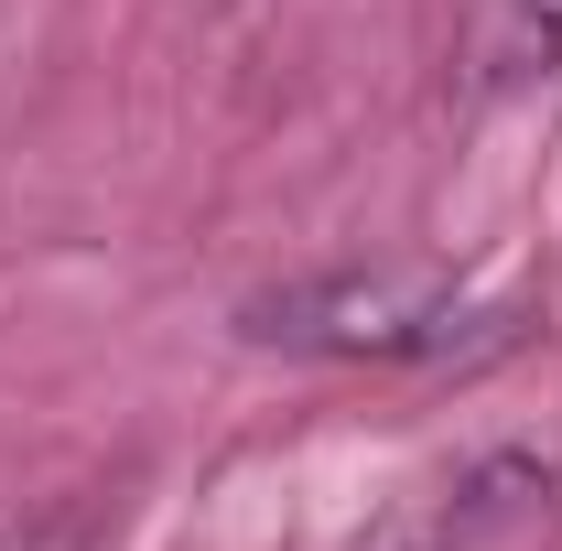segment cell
<instances>
[{"mask_svg": "<svg viewBox=\"0 0 562 551\" xmlns=\"http://www.w3.org/2000/svg\"><path fill=\"white\" fill-rule=\"evenodd\" d=\"M238 325L292 357H368V368H465L519 336L497 303L454 292L443 271H314L260 292Z\"/></svg>", "mask_w": 562, "mask_h": 551, "instance_id": "obj_1", "label": "cell"}, {"mask_svg": "<svg viewBox=\"0 0 562 551\" xmlns=\"http://www.w3.org/2000/svg\"><path fill=\"white\" fill-rule=\"evenodd\" d=\"M562 44V0H497L487 11V76H519Z\"/></svg>", "mask_w": 562, "mask_h": 551, "instance_id": "obj_2", "label": "cell"}]
</instances>
